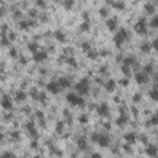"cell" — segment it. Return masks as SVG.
Masks as SVG:
<instances>
[{
	"instance_id": "cell-12",
	"label": "cell",
	"mask_w": 158,
	"mask_h": 158,
	"mask_svg": "<svg viewBox=\"0 0 158 158\" xmlns=\"http://www.w3.org/2000/svg\"><path fill=\"white\" fill-rule=\"evenodd\" d=\"M135 78H136V82H137L138 84H143V83L147 82V77H146V74H143V73H137Z\"/></svg>"
},
{
	"instance_id": "cell-34",
	"label": "cell",
	"mask_w": 158,
	"mask_h": 158,
	"mask_svg": "<svg viewBox=\"0 0 158 158\" xmlns=\"http://www.w3.org/2000/svg\"><path fill=\"white\" fill-rule=\"evenodd\" d=\"M145 72H146V73H152V72H153L152 64H147V66L145 67Z\"/></svg>"
},
{
	"instance_id": "cell-49",
	"label": "cell",
	"mask_w": 158,
	"mask_h": 158,
	"mask_svg": "<svg viewBox=\"0 0 158 158\" xmlns=\"http://www.w3.org/2000/svg\"><path fill=\"white\" fill-rule=\"evenodd\" d=\"M36 4H37L38 6H45V5H46L45 1H41V0H40V1H36Z\"/></svg>"
},
{
	"instance_id": "cell-5",
	"label": "cell",
	"mask_w": 158,
	"mask_h": 158,
	"mask_svg": "<svg viewBox=\"0 0 158 158\" xmlns=\"http://www.w3.org/2000/svg\"><path fill=\"white\" fill-rule=\"evenodd\" d=\"M146 29H147V24H146L145 19H140L138 22L135 25V30L137 33H141V35L146 33Z\"/></svg>"
},
{
	"instance_id": "cell-54",
	"label": "cell",
	"mask_w": 158,
	"mask_h": 158,
	"mask_svg": "<svg viewBox=\"0 0 158 158\" xmlns=\"http://www.w3.org/2000/svg\"><path fill=\"white\" fill-rule=\"evenodd\" d=\"M3 137H4L3 135H0V141H1V140H3Z\"/></svg>"
},
{
	"instance_id": "cell-48",
	"label": "cell",
	"mask_w": 158,
	"mask_h": 158,
	"mask_svg": "<svg viewBox=\"0 0 158 158\" xmlns=\"http://www.w3.org/2000/svg\"><path fill=\"white\" fill-rule=\"evenodd\" d=\"M140 100H141V95L136 94V95H135V101H140Z\"/></svg>"
},
{
	"instance_id": "cell-44",
	"label": "cell",
	"mask_w": 158,
	"mask_h": 158,
	"mask_svg": "<svg viewBox=\"0 0 158 158\" xmlns=\"http://www.w3.org/2000/svg\"><path fill=\"white\" fill-rule=\"evenodd\" d=\"M14 15H15V17H21V16H22V12H21L20 10H16Z\"/></svg>"
},
{
	"instance_id": "cell-43",
	"label": "cell",
	"mask_w": 158,
	"mask_h": 158,
	"mask_svg": "<svg viewBox=\"0 0 158 158\" xmlns=\"http://www.w3.org/2000/svg\"><path fill=\"white\" fill-rule=\"evenodd\" d=\"M15 37H16V35H15L14 32H11L10 35H9V41H12V40H15Z\"/></svg>"
},
{
	"instance_id": "cell-46",
	"label": "cell",
	"mask_w": 158,
	"mask_h": 158,
	"mask_svg": "<svg viewBox=\"0 0 158 158\" xmlns=\"http://www.w3.org/2000/svg\"><path fill=\"white\" fill-rule=\"evenodd\" d=\"M30 15H31V16H36V15H37V11L35 10V9H31V10H30Z\"/></svg>"
},
{
	"instance_id": "cell-15",
	"label": "cell",
	"mask_w": 158,
	"mask_h": 158,
	"mask_svg": "<svg viewBox=\"0 0 158 158\" xmlns=\"http://www.w3.org/2000/svg\"><path fill=\"white\" fill-rule=\"evenodd\" d=\"M115 88H116L115 80H114V79H109V82L106 83V89H108V91H112Z\"/></svg>"
},
{
	"instance_id": "cell-2",
	"label": "cell",
	"mask_w": 158,
	"mask_h": 158,
	"mask_svg": "<svg viewBox=\"0 0 158 158\" xmlns=\"http://www.w3.org/2000/svg\"><path fill=\"white\" fill-rule=\"evenodd\" d=\"M75 89L79 94H82V95L88 94V91H89V80H88L86 78H83L82 80L75 85Z\"/></svg>"
},
{
	"instance_id": "cell-42",
	"label": "cell",
	"mask_w": 158,
	"mask_h": 158,
	"mask_svg": "<svg viewBox=\"0 0 158 158\" xmlns=\"http://www.w3.org/2000/svg\"><path fill=\"white\" fill-rule=\"evenodd\" d=\"M63 4H64V6H66V7H72L74 3H73V1H64Z\"/></svg>"
},
{
	"instance_id": "cell-7",
	"label": "cell",
	"mask_w": 158,
	"mask_h": 158,
	"mask_svg": "<svg viewBox=\"0 0 158 158\" xmlns=\"http://www.w3.org/2000/svg\"><path fill=\"white\" fill-rule=\"evenodd\" d=\"M98 114L100 116H108L109 115V106H108L106 103H103L98 108Z\"/></svg>"
},
{
	"instance_id": "cell-24",
	"label": "cell",
	"mask_w": 158,
	"mask_h": 158,
	"mask_svg": "<svg viewBox=\"0 0 158 158\" xmlns=\"http://www.w3.org/2000/svg\"><path fill=\"white\" fill-rule=\"evenodd\" d=\"M98 56H99V52H96L95 49H90L89 52H88V57H89L90 59H95Z\"/></svg>"
},
{
	"instance_id": "cell-52",
	"label": "cell",
	"mask_w": 158,
	"mask_h": 158,
	"mask_svg": "<svg viewBox=\"0 0 158 158\" xmlns=\"http://www.w3.org/2000/svg\"><path fill=\"white\" fill-rule=\"evenodd\" d=\"M37 116H38V117H41V119H42V117H43V114H42V112H41V111H37Z\"/></svg>"
},
{
	"instance_id": "cell-11",
	"label": "cell",
	"mask_w": 158,
	"mask_h": 158,
	"mask_svg": "<svg viewBox=\"0 0 158 158\" xmlns=\"http://www.w3.org/2000/svg\"><path fill=\"white\" fill-rule=\"evenodd\" d=\"M57 83H58L59 88H68L71 85V82H69V79H67V78H59Z\"/></svg>"
},
{
	"instance_id": "cell-20",
	"label": "cell",
	"mask_w": 158,
	"mask_h": 158,
	"mask_svg": "<svg viewBox=\"0 0 158 158\" xmlns=\"http://www.w3.org/2000/svg\"><path fill=\"white\" fill-rule=\"evenodd\" d=\"M126 121H127V117L124 115V114H122V115L120 116V117H117V120H116V124L117 125H124V124H126Z\"/></svg>"
},
{
	"instance_id": "cell-32",
	"label": "cell",
	"mask_w": 158,
	"mask_h": 158,
	"mask_svg": "<svg viewBox=\"0 0 158 158\" xmlns=\"http://www.w3.org/2000/svg\"><path fill=\"white\" fill-rule=\"evenodd\" d=\"M99 12H100V15H101L103 17H106V16H108V14H109V11H108L105 7H101L100 10H99Z\"/></svg>"
},
{
	"instance_id": "cell-28",
	"label": "cell",
	"mask_w": 158,
	"mask_h": 158,
	"mask_svg": "<svg viewBox=\"0 0 158 158\" xmlns=\"http://www.w3.org/2000/svg\"><path fill=\"white\" fill-rule=\"evenodd\" d=\"M150 96H151L153 100H157V99H158V91H157L156 88H153V90L150 91Z\"/></svg>"
},
{
	"instance_id": "cell-6",
	"label": "cell",
	"mask_w": 158,
	"mask_h": 158,
	"mask_svg": "<svg viewBox=\"0 0 158 158\" xmlns=\"http://www.w3.org/2000/svg\"><path fill=\"white\" fill-rule=\"evenodd\" d=\"M47 90L49 93H52V94H58L59 90H61V88H59L57 82H51V83L47 84Z\"/></svg>"
},
{
	"instance_id": "cell-39",
	"label": "cell",
	"mask_w": 158,
	"mask_h": 158,
	"mask_svg": "<svg viewBox=\"0 0 158 158\" xmlns=\"http://www.w3.org/2000/svg\"><path fill=\"white\" fill-rule=\"evenodd\" d=\"M37 98H38V100H41V101L43 103V101L46 100V95L43 94V93H40V94H38V96H37Z\"/></svg>"
},
{
	"instance_id": "cell-47",
	"label": "cell",
	"mask_w": 158,
	"mask_h": 158,
	"mask_svg": "<svg viewBox=\"0 0 158 158\" xmlns=\"http://www.w3.org/2000/svg\"><path fill=\"white\" fill-rule=\"evenodd\" d=\"M91 158H101V154H99V153H93V154H91Z\"/></svg>"
},
{
	"instance_id": "cell-31",
	"label": "cell",
	"mask_w": 158,
	"mask_h": 158,
	"mask_svg": "<svg viewBox=\"0 0 158 158\" xmlns=\"http://www.w3.org/2000/svg\"><path fill=\"white\" fill-rule=\"evenodd\" d=\"M150 25L152 26V27H157L158 26V17H153V19L151 20V22H150Z\"/></svg>"
},
{
	"instance_id": "cell-21",
	"label": "cell",
	"mask_w": 158,
	"mask_h": 158,
	"mask_svg": "<svg viewBox=\"0 0 158 158\" xmlns=\"http://www.w3.org/2000/svg\"><path fill=\"white\" fill-rule=\"evenodd\" d=\"M124 62H125V66L130 67L131 64H134V63L136 62V61H135V58H134L132 56H130V57H126V58H125V61H124Z\"/></svg>"
},
{
	"instance_id": "cell-18",
	"label": "cell",
	"mask_w": 158,
	"mask_h": 158,
	"mask_svg": "<svg viewBox=\"0 0 158 158\" xmlns=\"http://www.w3.org/2000/svg\"><path fill=\"white\" fill-rule=\"evenodd\" d=\"M77 143H78V147L80 148V150H85L86 148V140L84 138V137H80L77 141Z\"/></svg>"
},
{
	"instance_id": "cell-3",
	"label": "cell",
	"mask_w": 158,
	"mask_h": 158,
	"mask_svg": "<svg viewBox=\"0 0 158 158\" xmlns=\"http://www.w3.org/2000/svg\"><path fill=\"white\" fill-rule=\"evenodd\" d=\"M67 100L71 103L72 105H75V106H83L84 105V100L80 98L79 95H77V94H68L67 95Z\"/></svg>"
},
{
	"instance_id": "cell-16",
	"label": "cell",
	"mask_w": 158,
	"mask_h": 158,
	"mask_svg": "<svg viewBox=\"0 0 158 158\" xmlns=\"http://www.w3.org/2000/svg\"><path fill=\"white\" fill-rule=\"evenodd\" d=\"M125 138H126V141H127L128 143H134V142L136 141V134L130 132V134L125 135Z\"/></svg>"
},
{
	"instance_id": "cell-27",
	"label": "cell",
	"mask_w": 158,
	"mask_h": 158,
	"mask_svg": "<svg viewBox=\"0 0 158 158\" xmlns=\"http://www.w3.org/2000/svg\"><path fill=\"white\" fill-rule=\"evenodd\" d=\"M19 26H20V29H22V30H26L27 27H30L29 21H26V20H21L20 24H19Z\"/></svg>"
},
{
	"instance_id": "cell-55",
	"label": "cell",
	"mask_w": 158,
	"mask_h": 158,
	"mask_svg": "<svg viewBox=\"0 0 158 158\" xmlns=\"http://www.w3.org/2000/svg\"><path fill=\"white\" fill-rule=\"evenodd\" d=\"M33 158H40V157H38V156H36V157H33Z\"/></svg>"
},
{
	"instance_id": "cell-40",
	"label": "cell",
	"mask_w": 158,
	"mask_h": 158,
	"mask_svg": "<svg viewBox=\"0 0 158 158\" xmlns=\"http://www.w3.org/2000/svg\"><path fill=\"white\" fill-rule=\"evenodd\" d=\"M1 43H3L4 46H7L9 43H10V41H9L7 38H5V37H3V38H1Z\"/></svg>"
},
{
	"instance_id": "cell-53",
	"label": "cell",
	"mask_w": 158,
	"mask_h": 158,
	"mask_svg": "<svg viewBox=\"0 0 158 158\" xmlns=\"http://www.w3.org/2000/svg\"><path fill=\"white\" fill-rule=\"evenodd\" d=\"M31 146H32L33 148H36V147H37V143H36V142H32V143H31Z\"/></svg>"
},
{
	"instance_id": "cell-25",
	"label": "cell",
	"mask_w": 158,
	"mask_h": 158,
	"mask_svg": "<svg viewBox=\"0 0 158 158\" xmlns=\"http://www.w3.org/2000/svg\"><path fill=\"white\" fill-rule=\"evenodd\" d=\"M89 29H90V22L89 21H84V22L80 24V30L82 31H88Z\"/></svg>"
},
{
	"instance_id": "cell-33",
	"label": "cell",
	"mask_w": 158,
	"mask_h": 158,
	"mask_svg": "<svg viewBox=\"0 0 158 158\" xmlns=\"http://www.w3.org/2000/svg\"><path fill=\"white\" fill-rule=\"evenodd\" d=\"M1 158H15V154H12L11 152H5V153H3Z\"/></svg>"
},
{
	"instance_id": "cell-50",
	"label": "cell",
	"mask_w": 158,
	"mask_h": 158,
	"mask_svg": "<svg viewBox=\"0 0 158 158\" xmlns=\"http://www.w3.org/2000/svg\"><path fill=\"white\" fill-rule=\"evenodd\" d=\"M11 136H12L14 138H17V137L20 136V134H19V132H12V134H11Z\"/></svg>"
},
{
	"instance_id": "cell-22",
	"label": "cell",
	"mask_w": 158,
	"mask_h": 158,
	"mask_svg": "<svg viewBox=\"0 0 158 158\" xmlns=\"http://www.w3.org/2000/svg\"><path fill=\"white\" fill-rule=\"evenodd\" d=\"M110 4L112 6H115L116 9H124L125 7V3H122V1H110Z\"/></svg>"
},
{
	"instance_id": "cell-38",
	"label": "cell",
	"mask_w": 158,
	"mask_h": 158,
	"mask_svg": "<svg viewBox=\"0 0 158 158\" xmlns=\"http://www.w3.org/2000/svg\"><path fill=\"white\" fill-rule=\"evenodd\" d=\"M157 122H158L157 116H156V115H153V116H152V119L150 120V124H152V125H157Z\"/></svg>"
},
{
	"instance_id": "cell-29",
	"label": "cell",
	"mask_w": 158,
	"mask_h": 158,
	"mask_svg": "<svg viewBox=\"0 0 158 158\" xmlns=\"http://www.w3.org/2000/svg\"><path fill=\"white\" fill-rule=\"evenodd\" d=\"M29 49L32 51V52H36L38 49V45H37V43H35V42H32V43H30V45H29Z\"/></svg>"
},
{
	"instance_id": "cell-13",
	"label": "cell",
	"mask_w": 158,
	"mask_h": 158,
	"mask_svg": "<svg viewBox=\"0 0 158 158\" xmlns=\"http://www.w3.org/2000/svg\"><path fill=\"white\" fill-rule=\"evenodd\" d=\"M55 36H56V38L59 41V42H64L66 41V36H64V33L61 31V30H57L56 32H55Z\"/></svg>"
},
{
	"instance_id": "cell-30",
	"label": "cell",
	"mask_w": 158,
	"mask_h": 158,
	"mask_svg": "<svg viewBox=\"0 0 158 158\" xmlns=\"http://www.w3.org/2000/svg\"><path fill=\"white\" fill-rule=\"evenodd\" d=\"M146 9H147V11H148V12H153V11H154V6H153L152 3L146 4Z\"/></svg>"
},
{
	"instance_id": "cell-1",
	"label": "cell",
	"mask_w": 158,
	"mask_h": 158,
	"mask_svg": "<svg viewBox=\"0 0 158 158\" xmlns=\"http://www.w3.org/2000/svg\"><path fill=\"white\" fill-rule=\"evenodd\" d=\"M91 140L94 142H98L101 147L109 146V142H110L109 136H105V135H101V134H93L91 135Z\"/></svg>"
},
{
	"instance_id": "cell-19",
	"label": "cell",
	"mask_w": 158,
	"mask_h": 158,
	"mask_svg": "<svg viewBox=\"0 0 158 158\" xmlns=\"http://www.w3.org/2000/svg\"><path fill=\"white\" fill-rule=\"evenodd\" d=\"M25 99H26V94H25V91L20 90V91H17V93H16V100H17V101H24Z\"/></svg>"
},
{
	"instance_id": "cell-8",
	"label": "cell",
	"mask_w": 158,
	"mask_h": 158,
	"mask_svg": "<svg viewBox=\"0 0 158 158\" xmlns=\"http://www.w3.org/2000/svg\"><path fill=\"white\" fill-rule=\"evenodd\" d=\"M0 105H1L4 109H6V110H10V109L12 108V104H11L10 98H9V96H6V95L3 98V100L0 101Z\"/></svg>"
},
{
	"instance_id": "cell-26",
	"label": "cell",
	"mask_w": 158,
	"mask_h": 158,
	"mask_svg": "<svg viewBox=\"0 0 158 158\" xmlns=\"http://www.w3.org/2000/svg\"><path fill=\"white\" fill-rule=\"evenodd\" d=\"M82 49L85 51V52H89V51L91 49L90 43H89V42H83V43H82Z\"/></svg>"
},
{
	"instance_id": "cell-41",
	"label": "cell",
	"mask_w": 158,
	"mask_h": 158,
	"mask_svg": "<svg viewBox=\"0 0 158 158\" xmlns=\"http://www.w3.org/2000/svg\"><path fill=\"white\" fill-rule=\"evenodd\" d=\"M10 56H11V57H16V56H17V52H16L15 48H11V49H10Z\"/></svg>"
},
{
	"instance_id": "cell-23",
	"label": "cell",
	"mask_w": 158,
	"mask_h": 158,
	"mask_svg": "<svg viewBox=\"0 0 158 158\" xmlns=\"http://www.w3.org/2000/svg\"><path fill=\"white\" fill-rule=\"evenodd\" d=\"M27 130L30 131V134H31L32 136H37V131H36V128L33 127L32 122H31V124H27Z\"/></svg>"
},
{
	"instance_id": "cell-51",
	"label": "cell",
	"mask_w": 158,
	"mask_h": 158,
	"mask_svg": "<svg viewBox=\"0 0 158 158\" xmlns=\"http://www.w3.org/2000/svg\"><path fill=\"white\" fill-rule=\"evenodd\" d=\"M62 126H63L62 124H58V125H57V131H58V132H61V131H62Z\"/></svg>"
},
{
	"instance_id": "cell-45",
	"label": "cell",
	"mask_w": 158,
	"mask_h": 158,
	"mask_svg": "<svg viewBox=\"0 0 158 158\" xmlns=\"http://www.w3.org/2000/svg\"><path fill=\"white\" fill-rule=\"evenodd\" d=\"M120 84H121V85H124V86L128 85V79H125V80H121V82H120Z\"/></svg>"
},
{
	"instance_id": "cell-14",
	"label": "cell",
	"mask_w": 158,
	"mask_h": 158,
	"mask_svg": "<svg viewBox=\"0 0 158 158\" xmlns=\"http://www.w3.org/2000/svg\"><path fill=\"white\" fill-rule=\"evenodd\" d=\"M152 48V45L151 43H148V42H145L141 45V47H140V49H141L142 52H145V53H147V52H150Z\"/></svg>"
},
{
	"instance_id": "cell-17",
	"label": "cell",
	"mask_w": 158,
	"mask_h": 158,
	"mask_svg": "<svg viewBox=\"0 0 158 158\" xmlns=\"http://www.w3.org/2000/svg\"><path fill=\"white\" fill-rule=\"evenodd\" d=\"M146 153L148 156H151V157H154L157 154V148L154 146H148V148L146 150Z\"/></svg>"
},
{
	"instance_id": "cell-4",
	"label": "cell",
	"mask_w": 158,
	"mask_h": 158,
	"mask_svg": "<svg viewBox=\"0 0 158 158\" xmlns=\"http://www.w3.org/2000/svg\"><path fill=\"white\" fill-rule=\"evenodd\" d=\"M127 36H128V32H127L125 29H120L119 32L115 35V37H114V40H115V43H116L117 46H120L121 43L127 38Z\"/></svg>"
},
{
	"instance_id": "cell-35",
	"label": "cell",
	"mask_w": 158,
	"mask_h": 158,
	"mask_svg": "<svg viewBox=\"0 0 158 158\" xmlns=\"http://www.w3.org/2000/svg\"><path fill=\"white\" fill-rule=\"evenodd\" d=\"M79 122H80V124H86L88 122V116L86 115H82L80 117H79Z\"/></svg>"
},
{
	"instance_id": "cell-9",
	"label": "cell",
	"mask_w": 158,
	"mask_h": 158,
	"mask_svg": "<svg viewBox=\"0 0 158 158\" xmlns=\"http://www.w3.org/2000/svg\"><path fill=\"white\" fill-rule=\"evenodd\" d=\"M33 59L36 61V62H42V61L47 59V53L45 51H40V52H36L33 56Z\"/></svg>"
},
{
	"instance_id": "cell-10",
	"label": "cell",
	"mask_w": 158,
	"mask_h": 158,
	"mask_svg": "<svg viewBox=\"0 0 158 158\" xmlns=\"http://www.w3.org/2000/svg\"><path fill=\"white\" fill-rule=\"evenodd\" d=\"M106 25H108V27L110 31H115L116 27H117V20H116V17H112V19H109L106 21Z\"/></svg>"
},
{
	"instance_id": "cell-36",
	"label": "cell",
	"mask_w": 158,
	"mask_h": 158,
	"mask_svg": "<svg viewBox=\"0 0 158 158\" xmlns=\"http://www.w3.org/2000/svg\"><path fill=\"white\" fill-rule=\"evenodd\" d=\"M67 62H68L69 64H71V66H73V67H77V62L74 61V58H73V57H69V58L67 59Z\"/></svg>"
},
{
	"instance_id": "cell-37",
	"label": "cell",
	"mask_w": 158,
	"mask_h": 158,
	"mask_svg": "<svg viewBox=\"0 0 158 158\" xmlns=\"http://www.w3.org/2000/svg\"><path fill=\"white\" fill-rule=\"evenodd\" d=\"M122 72H124L126 75H130V67H127V66H124V67H122Z\"/></svg>"
}]
</instances>
